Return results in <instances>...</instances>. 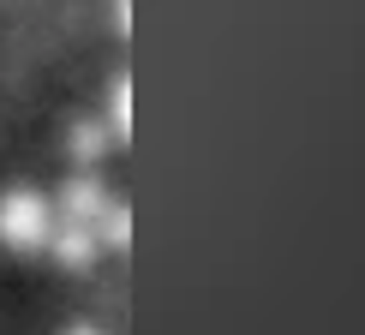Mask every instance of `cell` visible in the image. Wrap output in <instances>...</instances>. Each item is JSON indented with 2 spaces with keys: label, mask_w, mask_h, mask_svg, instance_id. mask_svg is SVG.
Returning a JSON list of instances; mask_svg holds the SVG:
<instances>
[{
  "label": "cell",
  "mask_w": 365,
  "mask_h": 335,
  "mask_svg": "<svg viewBox=\"0 0 365 335\" xmlns=\"http://www.w3.org/2000/svg\"><path fill=\"white\" fill-rule=\"evenodd\" d=\"M0 239L12 252H36L48 239V210H42L36 192H6L0 197Z\"/></svg>",
  "instance_id": "6da1fadb"
}]
</instances>
